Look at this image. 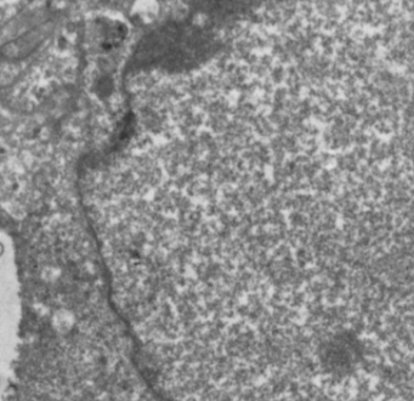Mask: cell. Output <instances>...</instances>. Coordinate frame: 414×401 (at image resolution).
Returning a JSON list of instances; mask_svg holds the SVG:
<instances>
[{
  "instance_id": "6da1fadb",
  "label": "cell",
  "mask_w": 414,
  "mask_h": 401,
  "mask_svg": "<svg viewBox=\"0 0 414 401\" xmlns=\"http://www.w3.org/2000/svg\"><path fill=\"white\" fill-rule=\"evenodd\" d=\"M321 360L324 367L333 372H345L356 361L355 339L348 337H335L328 341L321 350Z\"/></svg>"
}]
</instances>
